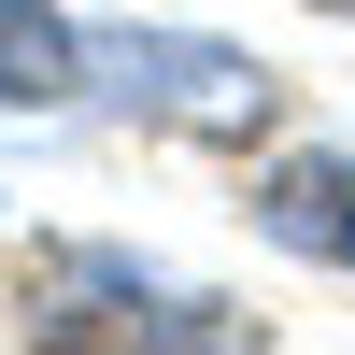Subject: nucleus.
<instances>
[{"mask_svg":"<svg viewBox=\"0 0 355 355\" xmlns=\"http://www.w3.org/2000/svg\"><path fill=\"white\" fill-rule=\"evenodd\" d=\"M28 341H43V355H270L256 313L199 299V284L142 270V256H114V242L43 256V284H28Z\"/></svg>","mask_w":355,"mask_h":355,"instance_id":"1","label":"nucleus"},{"mask_svg":"<svg viewBox=\"0 0 355 355\" xmlns=\"http://www.w3.org/2000/svg\"><path fill=\"white\" fill-rule=\"evenodd\" d=\"M256 227H270L284 256H313V270L355 284V157H341V142L270 157V171H256Z\"/></svg>","mask_w":355,"mask_h":355,"instance_id":"3","label":"nucleus"},{"mask_svg":"<svg viewBox=\"0 0 355 355\" xmlns=\"http://www.w3.org/2000/svg\"><path fill=\"white\" fill-rule=\"evenodd\" d=\"M85 100V28L57 0H0V114H57Z\"/></svg>","mask_w":355,"mask_h":355,"instance_id":"4","label":"nucleus"},{"mask_svg":"<svg viewBox=\"0 0 355 355\" xmlns=\"http://www.w3.org/2000/svg\"><path fill=\"white\" fill-rule=\"evenodd\" d=\"M85 100L128 128H185V142H256L284 100L270 57L214 43V28H85Z\"/></svg>","mask_w":355,"mask_h":355,"instance_id":"2","label":"nucleus"},{"mask_svg":"<svg viewBox=\"0 0 355 355\" xmlns=\"http://www.w3.org/2000/svg\"><path fill=\"white\" fill-rule=\"evenodd\" d=\"M299 15H341V28H355V0H299Z\"/></svg>","mask_w":355,"mask_h":355,"instance_id":"5","label":"nucleus"}]
</instances>
